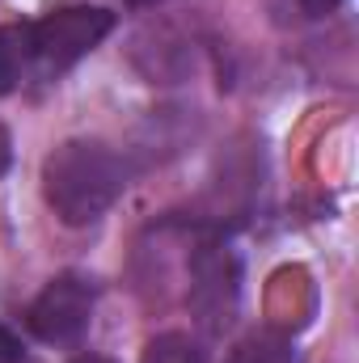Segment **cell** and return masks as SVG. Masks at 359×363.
I'll list each match as a JSON object with an SVG mask.
<instances>
[{
	"mask_svg": "<svg viewBox=\"0 0 359 363\" xmlns=\"http://www.w3.org/2000/svg\"><path fill=\"white\" fill-rule=\"evenodd\" d=\"M127 190V165L97 140H64L43 161V194L68 228L97 224Z\"/></svg>",
	"mask_w": 359,
	"mask_h": 363,
	"instance_id": "obj_1",
	"label": "cell"
},
{
	"mask_svg": "<svg viewBox=\"0 0 359 363\" xmlns=\"http://www.w3.org/2000/svg\"><path fill=\"white\" fill-rule=\"evenodd\" d=\"M343 0H300V9L309 13V17H326V13H334Z\"/></svg>",
	"mask_w": 359,
	"mask_h": 363,
	"instance_id": "obj_9",
	"label": "cell"
},
{
	"mask_svg": "<svg viewBox=\"0 0 359 363\" xmlns=\"http://www.w3.org/2000/svg\"><path fill=\"white\" fill-rule=\"evenodd\" d=\"M186 271H190L186 304H190L194 321L207 334H224L237 317V304H241V262H237V254L220 241H203L190 254Z\"/></svg>",
	"mask_w": 359,
	"mask_h": 363,
	"instance_id": "obj_3",
	"label": "cell"
},
{
	"mask_svg": "<svg viewBox=\"0 0 359 363\" xmlns=\"http://www.w3.org/2000/svg\"><path fill=\"white\" fill-rule=\"evenodd\" d=\"M21 359V347H17V338L9 334V330H0V363H17Z\"/></svg>",
	"mask_w": 359,
	"mask_h": 363,
	"instance_id": "obj_8",
	"label": "cell"
},
{
	"mask_svg": "<svg viewBox=\"0 0 359 363\" xmlns=\"http://www.w3.org/2000/svg\"><path fill=\"white\" fill-rule=\"evenodd\" d=\"M131 4H157V0H131Z\"/></svg>",
	"mask_w": 359,
	"mask_h": 363,
	"instance_id": "obj_10",
	"label": "cell"
},
{
	"mask_svg": "<svg viewBox=\"0 0 359 363\" xmlns=\"http://www.w3.org/2000/svg\"><path fill=\"white\" fill-rule=\"evenodd\" d=\"M30 68H34V55H30V21L0 26V93H13Z\"/></svg>",
	"mask_w": 359,
	"mask_h": 363,
	"instance_id": "obj_5",
	"label": "cell"
},
{
	"mask_svg": "<svg viewBox=\"0 0 359 363\" xmlns=\"http://www.w3.org/2000/svg\"><path fill=\"white\" fill-rule=\"evenodd\" d=\"M93 279L85 274H55L30 304L26 313V325L38 342H51V347H64V342H77L85 330H89L93 317Z\"/></svg>",
	"mask_w": 359,
	"mask_h": 363,
	"instance_id": "obj_4",
	"label": "cell"
},
{
	"mask_svg": "<svg viewBox=\"0 0 359 363\" xmlns=\"http://www.w3.org/2000/svg\"><path fill=\"white\" fill-rule=\"evenodd\" d=\"M144 363H203V351L190 334L182 330H165L144 347Z\"/></svg>",
	"mask_w": 359,
	"mask_h": 363,
	"instance_id": "obj_7",
	"label": "cell"
},
{
	"mask_svg": "<svg viewBox=\"0 0 359 363\" xmlns=\"http://www.w3.org/2000/svg\"><path fill=\"white\" fill-rule=\"evenodd\" d=\"M114 30V13L97 4H60L30 21V55L38 77H60Z\"/></svg>",
	"mask_w": 359,
	"mask_h": 363,
	"instance_id": "obj_2",
	"label": "cell"
},
{
	"mask_svg": "<svg viewBox=\"0 0 359 363\" xmlns=\"http://www.w3.org/2000/svg\"><path fill=\"white\" fill-rule=\"evenodd\" d=\"M81 363H101V359H81Z\"/></svg>",
	"mask_w": 359,
	"mask_h": 363,
	"instance_id": "obj_11",
	"label": "cell"
},
{
	"mask_svg": "<svg viewBox=\"0 0 359 363\" xmlns=\"http://www.w3.org/2000/svg\"><path fill=\"white\" fill-rule=\"evenodd\" d=\"M228 363H296L292 355V342L283 338V334H250V338H241L237 342V351L228 355Z\"/></svg>",
	"mask_w": 359,
	"mask_h": 363,
	"instance_id": "obj_6",
	"label": "cell"
}]
</instances>
